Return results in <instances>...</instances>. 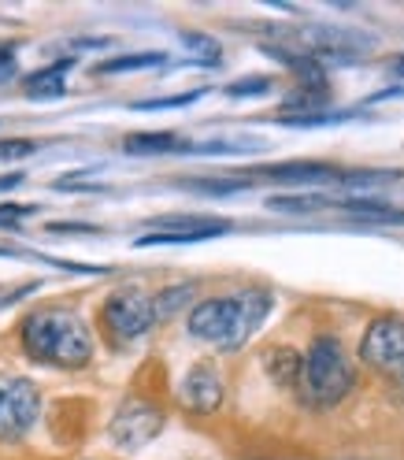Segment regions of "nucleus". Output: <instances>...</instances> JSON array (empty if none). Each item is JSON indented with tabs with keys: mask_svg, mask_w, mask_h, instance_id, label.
I'll return each mask as SVG.
<instances>
[{
	"mask_svg": "<svg viewBox=\"0 0 404 460\" xmlns=\"http://www.w3.org/2000/svg\"><path fill=\"white\" fill-rule=\"evenodd\" d=\"M353 390H356V364L349 349H345V341L330 331H320L304 349V371L297 383L301 405L312 412H327L338 409Z\"/></svg>",
	"mask_w": 404,
	"mask_h": 460,
	"instance_id": "2",
	"label": "nucleus"
},
{
	"mask_svg": "<svg viewBox=\"0 0 404 460\" xmlns=\"http://www.w3.org/2000/svg\"><path fill=\"white\" fill-rule=\"evenodd\" d=\"M19 345L31 360L60 367V371L90 367L93 353H97L90 323L71 308H38V312H31L19 323Z\"/></svg>",
	"mask_w": 404,
	"mask_h": 460,
	"instance_id": "1",
	"label": "nucleus"
},
{
	"mask_svg": "<svg viewBox=\"0 0 404 460\" xmlns=\"http://www.w3.org/2000/svg\"><path fill=\"white\" fill-rule=\"evenodd\" d=\"M31 153H38V141H26V137L0 141V160H19V156H31Z\"/></svg>",
	"mask_w": 404,
	"mask_h": 460,
	"instance_id": "26",
	"label": "nucleus"
},
{
	"mask_svg": "<svg viewBox=\"0 0 404 460\" xmlns=\"http://www.w3.org/2000/svg\"><path fill=\"white\" fill-rule=\"evenodd\" d=\"M45 230L48 234H71V230H78V234H97V226H85V223H48Z\"/></svg>",
	"mask_w": 404,
	"mask_h": 460,
	"instance_id": "28",
	"label": "nucleus"
},
{
	"mask_svg": "<svg viewBox=\"0 0 404 460\" xmlns=\"http://www.w3.org/2000/svg\"><path fill=\"white\" fill-rule=\"evenodd\" d=\"M123 153L130 156H163V153H193L189 141H182L171 130H156V134H130L123 137Z\"/></svg>",
	"mask_w": 404,
	"mask_h": 460,
	"instance_id": "15",
	"label": "nucleus"
},
{
	"mask_svg": "<svg viewBox=\"0 0 404 460\" xmlns=\"http://www.w3.org/2000/svg\"><path fill=\"white\" fill-rule=\"evenodd\" d=\"M75 67V56H64V60H56L34 75L22 78V93L31 101H56L67 93V71Z\"/></svg>",
	"mask_w": 404,
	"mask_h": 460,
	"instance_id": "13",
	"label": "nucleus"
},
{
	"mask_svg": "<svg viewBox=\"0 0 404 460\" xmlns=\"http://www.w3.org/2000/svg\"><path fill=\"white\" fill-rule=\"evenodd\" d=\"M149 230H153V234L137 238V249H145V245H179V242L219 238V234H226V230H234V223L223 219V216L189 212V216H156V219H149Z\"/></svg>",
	"mask_w": 404,
	"mask_h": 460,
	"instance_id": "8",
	"label": "nucleus"
},
{
	"mask_svg": "<svg viewBox=\"0 0 404 460\" xmlns=\"http://www.w3.org/2000/svg\"><path fill=\"white\" fill-rule=\"evenodd\" d=\"M238 320H242V294H226V297H205L197 301L186 315V331L197 341L215 345L219 353H234V338H238Z\"/></svg>",
	"mask_w": 404,
	"mask_h": 460,
	"instance_id": "4",
	"label": "nucleus"
},
{
	"mask_svg": "<svg viewBox=\"0 0 404 460\" xmlns=\"http://www.w3.org/2000/svg\"><path fill=\"white\" fill-rule=\"evenodd\" d=\"M360 360L374 371V376L386 379H404V320L393 312L374 315L367 323L364 338H360Z\"/></svg>",
	"mask_w": 404,
	"mask_h": 460,
	"instance_id": "5",
	"label": "nucleus"
},
{
	"mask_svg": "<svg viewBox=\"0 0 404 460\" xmlns=\"http://www.w3.org/2000/svg\"><path fill=\"white\" fill-rule=\"evenodd\" d=\"M341 171L320 160H290V164H271L252 171V182L268 179V182H290V186H315V182H338Z\"/></svg>",
	"mask_w": 404,
	"mask_h": 460,
	"instance_id": "11",
	"label": "nucleus"
},
{
	"mask_svg": "<svg viewBox=\"0 0 404 460\" xmlns=\"http://www.w3.org/2000/svg\"><path fill=\"white\" fill-rule=\"evenodd\" d=\"M19 41H4L0 38V85L4 82H12L15 78V71H19Z\"/></svg>",
	"mask_w": 404,
	"mask_h": 460,
	"instance_id": "23",
	"label": "nucleus"
},
{
	"mask_svg": "<svg viewBox=\"0 0 404 460\" xmlns=\"http://www.w3.org/2000/svg\"><path fill=\"white\" fill-rule=\"evenodd\" d=\"M242 294V320H238V338H234V353L245 349L249 338L259 331V323L271 315V290H259V286H249V290H238Z\"/></svg>",
	"mask_w": 404,
	"mask_h": 460,
	"instance_id": "14",
	"label": "nucleus"
},
{
	"mask_svg": "<svg viewBox=\"0 0 404 460\" xmlns=\"http://www.w3.org/2000/svg\"><path fill=\"white\" fill-rule=\"evenodd\" d=\"M182 45L205 56V64H215V60H219V41H212V38H205V34H189V31H186V34H182Z\"/></svg>",
	"mask_w": 404,
	"mask_h": 460,
	"instance_id": "24",
	"label": "nucleus"
},
{
	"mask_svg": "<svg viewBox=\"0 0 404 460\" xmlns=\"http://www.w3.org/2000/svg\"><path fill=\"white\" fill-rule=\"evenodd\" d=\"M275 85L271 75H252V78H238L226 85V97H256V93H268Z\"/></svg>",
	"mask_w": 404,
	"mask_h": 460,
	"instance_id": "22",
	"label": "nucleus"
},
{
	"mask_svg": "<svg viewBox=\"0 0 404 460\" xmlns=\"http://www.w3.org/2000/svg\"><path fill=\"white\" fill-rule=\"evenodd\" d=\"M193 294H197V282H175V286H167V290L153 294V308H156V323H167V320H175V315L182 308L193 305Z\"/></svg>",
	"mask_w": 404,
	"mask_h": 460,
	"instance_id": "17",
	"label": "nucleus"
},
{
	"mask_svg": "<svg viewBox=\"0 0 404 460\" xmlns=\"http://www.w3.org/2000/svg\"><path fill=\"white\" fill-rule=\"evenodd\" d=\"M22 182V175H19V171H15V175H8V179H0V193H4V190H15Z\"/></svg>",
	"mask_w": 404,
	"mask_h": 460,
	"instance_id": "30",
	"label": "nucleus"
},
{
	"mask_svg": "<svg viewBox=\"0 0 404 460\" xmlns=\"http://www.w3.org/2000/svg\"><path fill=\"white\" fill-rule=\"evenodd\" d=\"M338 208L345 216H353L360 223H404V208L386 205V200H371V197H349V200H338Z\"/></svg>",
	"mask_w": 404,
	"mask_h": 460,
	"instance_id": "16",
	"label": "nucleus"
},
{
	"mask_svg": "<svg viewBox=\"0 0 404 460\" xmlns=\"http://www.w3.org/2000/svg\"><path fill=\"white\" fill-rule=\"evenodd\" d=\"M41 416V390L22 376H0V442H22Z\"/></svg>",
	"mask_w": 404,
	"mask_h": 460,
	"instance_id": "6",
	"label": "nucleus"
},
{
	"mask_svg": "<svg viewBox=\"0 0 404 460\" xmlns=\"http://www.w3.org/2000/svg\"><path fill=\"white\" fill-rule=\"evenodd\" d=\"M327 205H338V200H330L323 193H278V197H268L271 212H320Z\"/></svg>",
	"mask_w": 404,
	"mask_h": 460,
	"instance_id": "20",
	"label": "nucleus"
},
{
	"mask_svg": "<svg viewBox=\"0 0 404 460\" xmlns=\"http://www.w3.org/2000/svg\"><path fill=\"white\" fill-rule=\"evenodd\" d=\"M294 41L301 45V52H312V56H353V52H364L371 49L374 41L364 38V34H353V31H341V26H323V22H312V26H301L294 34Z\"/></svg>",
	"mask_w": 404,
	"mask_h": 460,
	"instance_id": "10",
	"label": "nucleus"
},
{
	"mask_svg": "<svg viewBox=\"0 0 404 460\" xmlns=\"http://www.w3.org/2000/svg\"><path fill=\"white\" fill-rule=\"evenodd\" d=\"M400 179V171H341L338 186H349V190H367V186H382Z\"/></svg>",
	"mask_w": 404,
	"mask_h": 460,
	"instance_id": "21",
	"label": "nucleus"
},
{
	"mask_svg": "<svg viewBox=\"0 0 404 460\" xmlns=\"http://www.w3.org/2000/svg\"><path fill=\"white\" fill-rule=\"evenodd\" d=\"M167 423V412L160 401L153 397H130L115 409L111 423H108V438L119 446V449H141L149 446Z\"/></svg>",
	"mask_w": 404,
	"mask_h": 460,
	"instance_id": "7",
	"label": "nucleus"
},
{
	"mask_svg": "<svg viewBox=\"0 0 404 460\" xmlns=\"http://www.w3.org/2000/svg\"><path fill=\"white\" fill-rule=\"evenodd\" d=\"M97 323L101 331L108 334L111 345H130L137 338H145L153 327H156V308H153V297L137 286H127V290H115L101 301V312H97Z\"/></svg>",
	"mask_w": 404,
	"mask_h": 460,
	"instance_id": "3",
	"label": "nucleus"
},
{
	"mask_svg": "<svg viewBox=\"0 0 404 460\" xmlns=\"http://www.w3.org/2000/svg\"><path fill=\"white\" fill-rule=\"evenodd\" d=\"M259 364H264L268 379L282 390H297L301 371H304V353L294 349V345H271V349L259 353Z\"/></svg>",
	"mask_w": 404,
	"mask_h": 460,
	"instance_id": "12",
	"label": "nucleus"
},
{
	"mask_svg": "<svg viewBox=\"0 0 404 460\" xmlns=\"http://www.w3.org/2000/svg\"><path fill=\"white\" fill-rule=\"evenodd\" d=\"M0 256H4V249H0Z\"/></svg>",
	"mask_w": 404,
	"mask_h": 460,
	"instance_id": "31",
	"label": "nucleus"
},
{
	"mask_svg": "<svg viewBox=\"0 0 404 460\" xmlns=\"http://www.w3.org/2000/svg\"><path fill=\"white\" fill-rule=\"evenodd\" d=\"M75 45H78V49H108L111 41H108V38H78Z\"/></svg>",
	"mask_w": 404,
	"mask_h": 460,
	"instance_id": "29",
	"label": "nucleus"
},
{
	"mask_svg": "<svg viewBox=\"0 0 404 460\" xmlns=\"http://www.w3.org/2000/svg\"><path fill=\"white\" fill-rule=\"evenodd\" d=\"M167 52H134V56H111V60L97 64V75H127V71H149V67H163Z\"/></svg>",
	"mask_w": 404,
	"mask_h": 460,
	"instance_id": "19",
	"label": "nucleus"
},
{
	"mask_svg": "<svg viewBox=\"0 0 404 460\" xmlns=\"http://www.w3.org/2000/svg\"><path fill=\"white\" fill-rule=\"evenodd\" d=\"M223 397H226V379L215 360H197L179 386V401L182 409L193 416H212L223 409Z\"/></svg>",
	"mask_w": 404,
	"mask_h": 460,
	"instance_id": "9",
	"label": "nucleus"
},
{
	"mask_svg": "<svg viewBox=\"0 0 404 460\" xmlns=\"http://www.w3.org/2000/svg\"><path fill=\"white\" fill-rule=\"evenodd\" d=\"M200 97V90H193V93H179V97H156V101H137L134 108H186V104H193Z\"/></svg>",
	"mask_w": 404,
	"mask_h": 460,
	"instance_id": "27",
	"label": "nucleus"
},
{
	"mask_svg": "<svg viewBox=\"0 0 404 460\" xmlns=\"http://www.w3.org/2000/svg\"><path fill=\"white\" fill-rule=\"evenodd\" d=\"M31 216H38V205H0V226L4 230L19 226L22 219H31Z\"/></svg>",
	"mask_w": 404,
	"mask_h": 460,
	"instance_id": "25",
	"label": "nucleus"
},
{
	"mask_svg": "<svg viewBox=\"0 0 404 460\" xmlns=\"http://www.w3.org/2000/svg\"><path fill=\"white\" fill-rule=\"evenodd\" d=\"M327 104H330L327 85H297V90L285 93V101H282L285 111H301V119H308V115H320Z\"/></svg>",
	"mask_w": 404,
	"mask_h": 460,
	"instance_id": "18",
	"label": "nucleus"
}]
</instances>
